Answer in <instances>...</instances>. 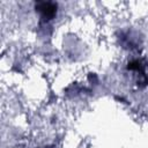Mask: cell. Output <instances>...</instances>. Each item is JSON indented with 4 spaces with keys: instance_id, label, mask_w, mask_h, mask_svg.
Listing matches in <instances>:
<instances>
[{
    "instance_id": "6da1fadb",
    "label": "cell",
    "mask_w": 148,
    "mask_h": 148,
    "mask_svg": "<svg viewBox=\"0 0 148 148\" xmlns=\"http://www.w3.org/2000/svg\"><path fill=\"white\" fill-rule=\"evenodd\" d=\"M35 8L42 14L44 18H52L57 13V5L53 2H37Z\"/></svg>"
}]
</instances>
